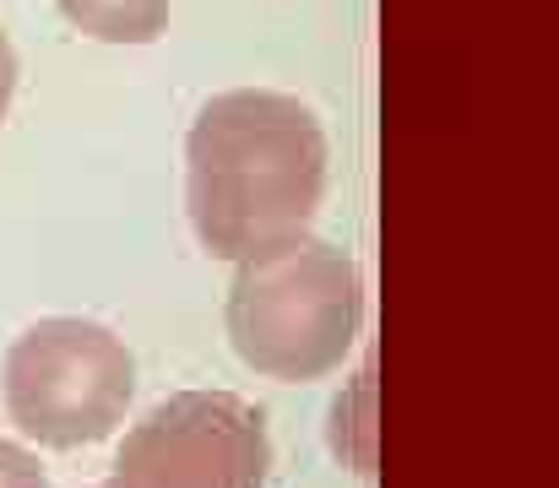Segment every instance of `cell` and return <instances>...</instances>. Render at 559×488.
<instances>
[{"instance_id": "obj_1", "label": "cell", "mask_w": 559, "mask_h": 488, "mask_svg": "<svg viewBox=\"0 0 559 488\" xmlns=\"http://www.w3.org/2000/svg\"><path fill=\"white\" fill-rule=\"evenodd\" d=\"M326 131L310 104L234 87L195 109L186 136V212L212 261H245L316 223Z\"/></svg>"}, {"instance_id": "obj_5", "label": "cell", "mask_w": 559, "mask_h": 488, "mask_svg": "<svg viewBox=\"0 0 559 488\" xmlns=\"http://www.w3.org/2000/svg\"><path fill=\"white\" fill-rule=\"evenodd\" d=\"M60 16L98 44H158L175 0H55Z\"/></svg>"}, {"instance_id": "obj_4", "label": "cell", "mask_w": 559, "mask_h": 488, "mask_svg": "<svg viewBox=\"0 0 559 488\" xmlns=\"http://www.w3.org/2000/svg\"><path fill=\"white\" fill-rule=\"evenodd\" d=\"M272 435L234 391H180L126 429L104 488H266Z\"/></svg>"}, {"instance_id": "obj_7", "label": "cell", "mask_w": 559, "mask_h": 488, "mask_svg": "<svg viewBox=\"0 0 559 488\" xmlns=\"http://www.w3.org/2000/svg\"><path fill=\"white\" fill-rule=\"evenodd\" d=\"M11 98H16V49H11V38L0 27V120H5Z\"/></svg>"}, {"instance_id": "obj_6", "label": "cell", "mask_w": 559, "mask_h": 488, "mask_svg": "<svg viewBox=\"0 0 559 488\" xmlns=\"http://www.w3.org/2000/svg\"><path fill=\"white\" fill-rule=\"evenodd\" d=\"M0 488H49V478H44V467H38L33 451L0 440Z\"/></svg>"}, {"instance_id": "obj_2", "label": "cell", "mask_w": 559, "mask_h": 488, "mask_svg": "<svg viewBox=\"0 0 559 488\" xmlns=\"http://www.w3.org/2000/svg\"><path fill=\"white\" fill-rule=\"evenodd\" d=\"M223 321L245 369L283 385H310L354 353L365 321V283L337 245L294 234L272 250L234 261Z\"/></svg>"}, {"instance_id": "obj_3", "label": "cell", "mask_w": 559, "mask_h": 488, "mask_svg": "<svg viewBox=\"0 0 559 488\" xmlns=\"http://www.w3.org/2000/svg\"><path fill=\"white\" fill-rule=\"evenodd\" d=\"M5 418L44 451H87L109 440L136 396L131 347L98 321H33L0 358Z\"/></svg>"}]
</instances>
